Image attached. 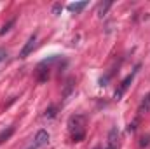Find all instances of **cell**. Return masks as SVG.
Segmentation results:
<instances>
[{"label":"cell","instance_id":"8","mask_svg":"<svg viewBox=\"0 0 150 149\" xmlns=\"http://www.w3.org/2000/svg\"><path fill=\"white\" fill-rule=\"evenodd\" d=\"M12 25H14V19H11V21H9V23H7V25H5V27H4V28H2V30H0V34H2V35H4V34H5V32H9V30H11V27H12Z\"/></svg>","mask_w":150,"mask_h":149},{"label":"cell","instance_id":"4","mask_svg":"<svg viewBox=\"0 0 150 149\" xmlns=\"http://www.w3.org/2000/svg\"><path fill=\"white\" fill-rule=\"evenodd\" d=\"M47 142H49V133H47L45 130H40V132H37V135H35L33 148H42V146H45Z\"/></svg>","mask_w":150,"mask_h":149},{"label":"cell","instance_id":"2","mask_svg":"<svg viewBox=\"0 0 150 149\" xmlns=\"http://www.w3.org/2000/svg\"><path fill=\"white\" fill-rule=\"evenodd\" d=\"M35 44H37V34H33V35H30V37H28L26 44H25V47H23V49H21V53H19V56H21V58H26V56L33 51Z\"/></svg>","mask_w":150,"mask_h":149},{"label":"cell","instance_id":"7","mask_svg":"<svg viewBox=\"0 0 150 149\" xmlns=\"http://www.w3.org/2000/svg\"><path fill=\"white\" fill-rule=\"evenodd\" d=\"M12 132H14V128H7V130H4V132L0 133V144H2V142H5V140L12 135Z\"/></svg>","mask_w":150,"mask_h":149},{"label":"cell","instance_id":"6","mask_svg":"<svg viewBox=\"0 0 150 149\" xmlns=\"http://www.w3.org/2000/svg\"><path fill=\"white\" fill-rule=\"evenodd\" d=\"M87 4L86 2H79V4H70L68 5V11H72V12H80L84 7H86Z\"/></svg>","mask_w":150,"mask_h":149},{"label":"cell","instance_id":"10","mask_svg":"<svg viewBox=\"0 0 150 149\" xmlns=\"http://www.w3.org/2000/svg\"><path fill=\"white\" fill-rule=\"evenodd\" d=\"M108 7H110V2H108V4H105V5H101V7H100V16H103V14H105V11H107Z\"/></svg>","mask_w":150,"mask_h":149},{"label":"cell","instance_id":"9","mask_svg":"<svg viewBox=\"0 0 150 149\" xmlns=\"http://www.w3.org/2000/svg\"><path fill=\"white\" fill-rule=\"evenodd\" d=\"M56 107H49V109H47V111H45V116H47V117H54V116H56Z\"/></svg>","mask_w":150,"mask_h":149},{"label":"cell","instance_id":"3","mask_svg":"<svg viewBox=\"0 0 150 149\" xmlns=\"http://www.w3.org/2000/svg\"><path fill=\"white\" fill-rule=\"evenodd\" d=\"M134 74H136V70H134V72H131V74L127 75V77H126V79H124L122 82H120L119 90L115 91V100H119V98H120V97H122V95L126 93V90L129 88V84H131V81H133V77H134Z\"/></svg>","mask_w":150,"mask_h":149},{"label":"cell","instance_id":"1","mask_svg":"<svg viewBox=\"0 0 150 149\" xmlns=\"http://www.w3.org/2000/svg\"><path fill=\"white\" fill-rule=\"evenodd\" d=\"M68 128H70V133H72V139L75 142L82 140L84 135H86V117L82 114H75L70 117L68 121Z\"/></svg>","mask_w":150,"mask_h":149},{"label":"cell","instance_id":"5","mask_svg":"<svg viewBox=\"0 0 150 149\" xmlns=\"http://www.w3.org/2000/svg\"><path fill=\"white\" fill-rule=\"evenodd\" d=\"M150 111V93L145 97V100L140 104V109H138V112L140 114H143V112H149Z\"/></svg>","mask_w":150,"mask_h":149},{"label":"cell","instance_id":"11","mask_svg":"<svg viewBox=\"0 0 150 149\" xmlns=\"http://www.w3.org/2000/svg\"><path fill=\"white\" fill-rule=\"evenodd\" d=\"M59 11H61V5H59V4H56V5L52 7V12H54V14H58Z\"/></svg>","mask_w":150,"mask_h":149},{"label":"cell","instance_id":"12","mask_svg":"<svg viewBox=\"0 0 150 149\" xmlns=\"http://www.w3.org/2000/svg\"><path fill=\"white\" fill-rule=\"evenodd\" d=\"M4 56H5V53H4V51H0V62L4 60Z\"/></svg>","mask_w":150,"mask_h":149}]
</instances>
